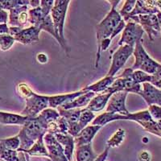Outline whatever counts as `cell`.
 <instances>
[{"label":"cell","instance_id":"d590c367","mask_svg":"<svg viewBox=\"0 0 161 161\" xmlns=\"http://www.w3.org/2000/svg\"><path fill=\"white\" fill-rule=\"evenodd\" d=\"M54 6L53 0H41L40 1V8L42 11L44 16H48L50 15L52 9Z\"/></svg>","mask_w":161,"mask_h":161},{"label":"cell","instance_id":"f6af8a7d","mask_svg":"<svg viewBox=\"0 0 161 161\" xmlns=\"http://www.w3.org/2000/svg\"><path fill=\"white\" fill-rule=\"evenodd\" d=\"M22 28H16V27H9V35L11 36H15L16 34H18Z\"/></svg>","mask_w":161,"mask_h":161},{"label":"cell","instance_id":"83f0119b","mask_svg":"<svg viewBox=\"0 0 161 161\" xmlns=\"http://www.w3.org/2000/svg\"><path fill=\"white\" fill-rule=\"evenodd\" d=\"M125 138V130L123 129H119L114 134L110 139L107 141L106 146L109 147H117L123 143Z\"/></svg>","mask_w":161,"mask_h":161},{"label":"cell","instance_id":"4dcf8cb0","mask_svg":"<svg viewBox=\"0 0 161 161\" xmlns=\"http://www.w3.org/2000/svg\"><path fill=\"white\" fill-rule=\"evenodd\" d=\"M0 143L6 148L17 151L19 147L20 141L18 136H15L14 137L7 138V139H0Z\"/></svg>","mask_w":161,"mask_h":161},{"label":"cell","instance_id":"e575fe53","mask_svg":"<svg viewBox=\"0 0 161 161\" xmlns=\"http://www.w3.org/2000/svg\"><path fill=\"white\" fill-rule=\"evenodd\" d=\"M17 92H18L20 97L26 99L27 97H28L31 95V93L33 91L30 88V86L26 84V83H19L17 86Z\"/></svg>","mask_w":161,"mask_h":161},{"label":"cell","instance_id":"4316f807","mask_svg":"<svg viewBox=\"0 0 161 161\" xmlns=\"http://www.w3.org/2000/svg\"><path fill=\"white\" fill-rule=\"evenodd\" d=\"M59 117H60V114L57 109L53 108L45 109L37 116V118L47 126V128H48V125L49 123L56 121Z\"/></svg>","mask_w":161,"mask_h":161},{"label":"cell","instance_id":"d4e9b609","mask_svg":"<svg viewBox=\"0 0 161 161\" xmlns=\"http://www.w3.org/2000/svg\"><path fill=\"white\" fill-rule=\"evenodd\" d=\"M24 153H27L28 156H39V157H48V152L46 148L45 144L44 142V136H40L36 143L32 145L29 150L24 152Z\"/></svg>","mask_w":161,"mask_h":161},{"label":"cell","instance_id":"6da1fadb","mask_svg":"<svg viewBox=\"0 0 161 161\" xmlns=\"http://www.w3.org/2000/svg\"><path fill=\"white\" fill-rule=\"evenodd\" d=\"M47 133V126L37 117L29 118L17 135L20 145L17 152H26L29 150L36 141Z\"/></svg>","mask_w":161,"mask_h":161},{"label":"cell","instance_id":"52a82bcc","mask_svg":"<svg viewBox=\"0 0 161 161\" xmlns=\"http://www.w3.org/2000/svg\"><path fill=\"white\" fill-rule=\"evenodd\" d=\"M137 23L142 27L144 32H147L151 41L160 32V26L156 15H139L130 17V19Z\"/></svg>","mask_w":161,"mask_h":161},{"label":"cell","instance_id":"74e56055","mask_svg":"<svg viewBox=\"0 0 161 161\" xmlns=\"http://www.w3.org/2000/svg\"><path fill=\"white\" fill-rule=\"evenodd\" d=\"M57 126H58V134H68L69 123L64 118L60 117L56 120Z\"/></svg>","mask_w":161,"mask_h":161},{"label":"cell","instance_id":"484cf974","mask_svg":"<svg viewBox=\"0 0 161 161\" xmlns=\"http://www.w3.org/2000/svg\"><path fill=\"white\" fill-rule=\"evenodd\" d=\"M57 111L59 112V114L61 117L64 118L66 121L68 122L69 125L75 124L78 122L79 118L80 116V114L82 112L83 109H73V110H64L60 106L57 108Z\"/></svg>","mask_w":161,"mask_h":161},{"label":"cell","instance_id":"f35d334b","mask_svg":"<svg viewBox=\"0 0 161 161\" xmlns=\"http://www.w3.org/2000/svg\"><path fill=\"white\" fill-rule=\"evenodd\" d=\"M151 84L156 86V88L161 89V66L156 70V72L152 75Z\"/></svg>","mask_w":161,"mask_h":161},{"label":"cell","instance_id":"9a60e30c","mask_svg":"<svg viewBox=\"0 0 161 161\" xmlns=\"http://www.w3.org/2000/svg\"><path fill=\"white\" fill-rule=\"evenodd\" d=\"M102 128H103V126H95V125L87 126L86 127H85L82 130H80V133L76 137H74L75 147L91 143L94 136Z\"/></svg>","mask_w":161,"mask_h":161},{"label":"cell","instance_id":"1f68e13d","mask_svg":"<svg viewBox=\"0 0 161 161\" xmlns=\"http://www.w3.org/2000/svg\"><path fill=\"white\" fill-rule=\"evenodd\" d=\"M18 152L6 148L0 143V159L5 161H16Z\"/></svg>","mask_w":161,"mask_h":161},{"label":"cell","instance_id":"681fc988","mask_svg":"<svg viewBox=\"0 0 161 161\" xmlns=\"http://www.w3.org/2000/svg\"><path fill=\"white\" fill-rule=\"evenodd\" d=\"M156 2V6L157 7L158 9L159 10V11H161V1L159 0V1H155Z\"/></svg>","mask_w":161,"mask_h":161},{"label":"cell","instance_id":"8992f818","mask_svg":"<svg viewBox=\"0 0 161 161\" xmlns=\"http://www.w3.org/2000/svg\"><path fill=\"white\" fill-rule=\"evenodd\" d=\"M143 34L144 31L139 24L134 22L132 20H128L125 26V28L123 29L122 37L118 44L119 46L126 44L134 48L138 41L143 40L142 38Z\"/></svg>","mask_w":161,"mask_h":161},{"label":"cell","instance_id":"e0dca14e","mask_svg":"<svg viewBox=\"0 0 161 161\" xmlns=\"http://www.w3.org/2000/svg\"><path fill=\"white\" fill-rule=\"evenodd\" d=\"M56 139L62 146L64 149V153L69 161L73 160V155L75 148L74 137L69 134H56L54 135Z\"/></svg>","mask_w":161,"mask_h":161},{"label":"cell","instance_id":"7dc6e473","mask_svg":"<svg viewBox=\"0 0 161 161\" xmlns=\"http://www.w3.org/2000/svg\"><path fill=\"white\" fill-rule=\"evenodd\" d=\"M29 5L32 7V8H36L40 6V1H39V0H31V1H29Z\"/></svg>","mask_w":161,"mask_h":161},{"label":"cell","instance_id":"5bb4252c","mask_svg":"<svg viewBox=\"0 0 161 161\" xmlns=\"http://www.w3.org/2000/svg\"><path fill=\"white\" fill-rule=\"evenodd\" d=\"M40 31H41L36 27L31 26L30 28H22L19 32L14 36V39L15 41L24 45L32 44L39 41Z\"/></svg>","mask_w":161,"mask_h":161},{"label":"cell","instance_id":"44dd1931","mask_svg":"<svg viewBox=\"0 0 161 161\" xmlns=\"http://www.w3.org/2000/svg\"><path fill=\"white\" fill-rule=\"evenodd\" d=\"M94 119H95V115H94L93 112L89 110L86 107V108H83L82 112H81L80 118H79L78 122H77L75 128L73 130L72 136L76 137L80 133V130H82L85 127H86L87 125L90 123H91Z\"/></svg>","mask_w":161,"mask_h":161},{"label":"cell","instance_id":"ac0fdd59","mask_svg":"<svg viewBox=\"0 0 161 161\" xmlns=\"http://www.w3.org/2000/svg\"><path fill=\"white\" fill-rule=\"evenodd\" d=\"M96 95L95 93L91 91H86L84 94L79 96L74 100L69 103H64L60 107L64 110H73V109H83V107L87 106L91 99Z\"/></svg>","mask_w":161,"mask_h":161},{"label":"cell","instance_id":"7bdbcfd3","mask_svg":"<svg viewBox=\"0 0 161 161\" xmlns=\"http://www.w3.org/2000/svg\"><path fill=\"white\" fill-rule=\"evenodd\" d=\"M9 35V27L8 24H0V36Z\"/></svg>","mask_w":161,"mask_h":161},{"label":"cell","instance_id":"f907efd6","mask_svg":"<svg viewBox=\"0 0 161 161\" xmlns=\"http://www.w3.org/2000/svg\"><path fill=\"white\" fill-rule=\"evenodd\" d=\"M26 154V157H27V159H28V161H30V159H29V156H28V154L27 153H25Z\"/></svg>","mask_w":161,"mask_h":161},{"label":"cell","instance_id":"5b68a950","mask_svg":"<svg viewBox=\"0 0 161 161\" xmlns=\"http://www.w3.org/2000/svg\"><path fill=\"white\" fill-rule=\"evenodd\" d=\"M26 106L21 115L28 118H36L45 109L48 108V96L40 95L34 92L25 99Z\"/></svg>","mask_w":161,"mask_h":161},{"label":"cell","instance_id":"c3c4849f","mask_svg":"<svg viewBox=\"0 0 161 161\" xmlns=\"http://www.w3.org/2000/svg\"><path fill=\"white\" fill-rule=\"evenodd\" d=\"M156 15H157L158 20H159V26H160V32H161V11H159V12L156 14Z\"/></svg>","mask_w":161,"mask_h":161},{"label":"cell","instance_id":"7a4b0ae2","mask_svg":"<svg viewBox=\"0 0 161 161\" xmlns=\"http://www.w3.org/2000/svg\"><path fill=\"white\" fill-rule=\"evenodd\" d=\"M109 3H110V5H111V9L110 12L98 24L96 25L97 45H99L101 41L104 39L110 38L116 26L123 19L121 15H119V11L116 10V6L119 4V3H120V1L110 0Z\"/></svg>","mask_w":161,"mask_h":161},{"label":"cell","instance_id":"f1b7e54d","mask_svg":"<svg viewBox=\"0 0 161 161\" xmlns=\"http://www.w3.org/2000/svg\"><path fill=\"white\" fill-rule=\"evenodd\" d=\"M152 117H151L150 114H149L148 110H142V111L136 112V113H130L127 115V120L134 121L139 123V122H147V121L152 120Z\"/></svg>","mask_w":161,"mask_h":161},{"label":"cell","instance_id":"7402d4cb","mask_svg":"<svg viewBox=\"0 0 161 161\" xmlns=\"http://www.w3.org/2000/svg\"><path fill=\"white\" fill-rule=\"evenodd\" d=\"M76 161H93L97 157L92 148L91 143L76 147Z\"/></svg>","mask_w":161,"mask_h":161},{"label":"cell","instance_id":"2e32d148","mask_svg":"<svg viewBox=\"0 0 161 161\" xmlns=\"http://www.w3.org/2000/svg\"><path fill=\"white\" fill-rule=\"evenodd\" d=\"M86 90H80L73 93H66V94H60L56 96H48V107L49 108L56 109L59 106H62L63 104L69 103L71 101L74 100L79 96L82 95L86 93Z\"/></svg>","mask_w":161,"mask_h":161},{"label":"cell","instance_id":"ab89813d","mask_svg":"<svg viewBox=\"0 0 161 161\" xmlns=\"http://www.w3.org/2000/svg\"><path fill=\"white\" fill-rule=\"evenodd\" d=\"M125 26H126V22H125L123 19H122L120 22L119 23V24L116 26V28H114V30L111 36H110V40H112L114 38V37L118 35V34H119L121 31H123V29L125 28Z\"/></svg>","mask_w":161,"mask_h":161},{"label":"cell","instance_id":"8fae6325","mask_svg":"<svg viewBox=\"0 0 161 161\" xmlns=\"http://www.w3.org/2000/svg\"><path fill=\"white\" fill-rule=\"evenodd\" d=\"M139 95L144 99L148 106L157 105L161 106V89L156 88L151 83L142 84V90L139 93Z\"/></svg>","mask_w":161,"mask_h":161},{"label":"cell","instance_id":"ee69618b","mask_svg":"<svg viewBox=\"0 0 161 161\" xmlns=\"http://www.w3.org/2000/svg\"><path fill=\"white\" fill-rule=\"evenodd\" d=\"M36 60H38L40 64H45V63L48 62V58L47 55L44 54V53H39L36 57Z\"/></svg>","mask_w":161,"mask_h":161},{"label":"cell","instance_id":"816d5d0a","mask_svg":"<svg viewBox=\"0 0 161 161\" xmlns=\"http://www.w3.org/2000/svg\"><path fill=\"white\" fill-rule=\"evenodd\" d=\"M0 161H5V160H3V159H0Z\"/></svg>","mask_w":161,"mask_h":161},{"label":"cell","instance_id":"60d3db41","mask_svg":"<svg viewBox=\"0 0 161 161\" xmlns=\"http://www.w3.org/2000/svg\"><path fill=\"white\" fill-rule=\"evenodd\" d=\"M109 150H110V147L106 146V148H105V150H104V152L101 154V155L97 156V157H96V159H94L93 161H106V159L107 158V156H108Z\"/></svg>","mask_w":161,"mask_h":161},{"label":"cell","instance_id":"bcb514c9","mask_svg":"<svg viewBox=\"0 0 161 161\" xmlns=\"http://www.w3.org/2000/svg\"><path fill=\"white\" fill-rule=\"evenodd\" d=\"M16 161H28L26 157V154L24 152H18Z\"/></svg>","mask_w":161,"mask_h":161},{"label":"cell","instance_id":"9c48e42d","mask_svg":"<svg viewBox=\"0 0 161 161\" xmlns=\"http://www.w3.org/2000/svg\"><path fill=\"white\" fill-rule=\"evenodd\" d=\"M127 95H128V93L125 91L113 93L106 105V112L119 114L122 115H128L130 112L127 110L126 106V100Z\"/></svg>","mask_w":161,"mask_h":161},{"label":"cell","instance_id":"ffe728a7","mask_svg":"<svg viewBox=\"0 0 161 161\" xmlns=\"http://www.w3.org/2000/svg\"><path fill=\"white\" fill-rule=\"evenodd\" d=\"M29 119L21 114L10 113V112L0 111V123L3 125H20L24 126Z\"/></svg>","mask_w":161,"mask_h":161},{"label":"cell","instance_id":"b9f144b4","mask_svg":"<svg viewBox=\"0 0 161 161\" xmlns=\"http://www.w3.org/2000/svg\"><path fill=\"white\" fill-rule=\"evenodd\" d=\"M8 20V13L5 10L0 9V24H7Z\"/></svg>","mask_w":161,"mask_h":161},{"label":"cell","instance_id":"cb8c5ba5","mask_svg":"<svg viewBox=\"0 0 161 161\" xmlns=\"http://www.w3.org/2000/svg\"><path fill=\"white\" fill-rule=\"evenodd\" d=\"M116 77H108V76H106L104 78L99 80L97 82L85 87L83 89V90L93 92L96 94H97V93H103L105 90H107L111 86V84L114 81Z\"/></svg>","mask_w":161,"mask_h":161},{"label":"cell","instance_id":"7c38bea8","mask_svg":"<svg viewBox=\"0 0 161 161\" xmlns=\"http://www.w3.org/2000/svg\"><path fill=\"white\" fill-rule=\"evenodd\" d=\"M28 6H19L10 10L9 24L10 27L24 28L28 21Z\"/></svg>","mask_w":161,"mask_h":161},{"label":"cell","instance_id":"3957f363","mask_svg":"<svg viewBox=\"0 0 161 161\" xmlns=\"http://www.w3.org/2000/svg\"><path fill=\"white\" fill-rule=\"evenodd\" d=\"M142 42L143 40H139L134 47L133 54L135 57V63L130 68L133 70H142L152 75L160 67L161 64L153 60L148 55V53L143 48Z\"/></svg>","mask_w":161,"mask_h":161},{"label":"cell","instance_id":"4fadbf2b","mask_svg":"<svg viewBox=\"0 0 161 161\" xmlns=\"http://www.w3.org/2000/svg\"><path fill=\"white\" fill-rule=\"evenodd\" d=\"M159 10L156 6L155 1H136V6L130 15L124 19L125 22H127L130 17L139 15H156Z\"/></svg>","mask_w":161,"mask_h":161},{"label":"cell","instance_id":"ba28073f","mask_svg":"<svg viewBox=\"0 0 161 161\" xmlns=\"http://www.w3.org/2000/svg\"><path fill=\"white\" fill-rule=\"evenodd\" d=\"M134 48L131 46L122 45L112 55L111 65L107 75L108 77H114L116 73L123 68L130 56L133 54Z\"/></svg>","mask_w":161,"mask_h":161},{"label":"cell","instance_id":"8d00e7d4","mask_svg":"<svg viewBox=\"0 0 161 161\" xmlns=\"http://www.w3.org/2000/svg\"><path fill=\"white\" fill-rule=\"evenodd\" d=\"M149 114H150L151 117L154 121L158 122L161 120V106H157V105H151L148 106Z\"/></svg>","mask_w":161,"mask_h":161},{"label":"cell","instance_id":"f5cc1de1","mask_svg":"<svg viewBox=\"0 0 161 161\" xmlns=\"http://www.w3.org/2000/svg\"><path fill=\"white\" fill-rule=\"evenodd\" d=\"M0 100H1V97H0Z\"/></svg>","mask_w":161,"mask_h":161},{"label":"cell","instance_id":"603a6c76","mask_svg":"<svg viewBox=\"0 0 161 161\" xmlns=\"http://www.w3.org/2000/svg\"><path fill=\"white\" fill-rule=\"evenodd\" d=\"M117 120H127V115H122L119 114L105 112V113H103L100 115L95 117V119L92 121L91 123L92 125H95V126H103L110 122Z\"/></svg>","mask_w":161,"mask_h":161},{"label":"cell","instance_id":"277c9868","mask_svg":"<svg viewBox=\"0 0 161 161\" xmlns=\"http://www.w3.org/2000/svg\"><path fill=\"white\" fill-rule=\"evenodd\" d=\"M70 0H57L54 1V6L52 9L51 15L54 28L57 35L61 40L66 41L64 36V25L66 13L68 11Z\"/></svg>","mask_w":161,"mask_h":161},{"label":"cell","instance_id":"d6986e66","mask_svg":"<svg viewBox=\"0 0 161 161\" xmlns=\"http://www.w3.org/2000/svg\"><path fill=\"white\" fill-rule=\"evenodd\" d=\"M111 93H99V94H96L88 106H86V108L92 112H98L103 110L107 105L109 99L111 97Z\"/></svg>","mask_w":161,"mask_h":161},{"label":"cell","instance_id":"30bf717a","mask_svg":"<svg viewBox=\"0 0 161 161\" xmlns=\"http://www.w3.org/2000/svg\"><path fill=\"white\" fill-rule=\"evenodd\" d=\"M44 142L48 152V156L52 160L69 161L64 155L62 146L57 142L54 135L46 133L44 136Z\"/></svg>","mask_w":161,"mask_h":161},{"label":"cell","instance_id":"f546056e","mask_svg":"<svg viewBox=\"0 0 161 161\" xmlns=\"http://www.w3.org/2000/svg\"><path fill=\"white\" fill-rule=\"evenodd\" d=\"M132 78L136 84H143V83L152 81V75L145 73L142 70H134L132 73Z\"/></svg>","mask_w":161,"mask_h":161},{"label":"cell","instance_id":"836d02e7","mask_svg":"<svg viewBox=\"0 0 161 161\" xmlns=\"http://www.w3.org/2000/svg\"><path fill=\"white\" fill-rule=\"evenodd\" d=\"M14 37L10 35L0 36V49L2 51H8L15 43Z\"/></svg>","mask_w":161,"mask_h":161},{"label":"cell","instance_id":"d6a6232c","mask_svg":"<svg viewBox=\"0 0 161 161\" xmlns=\"http://www.w3.org/2000/svg\"><path fill=\"white\" fill-rule=\"evenodd\" d=\"M136 0H127V1H125L122 9L119 11V15H121L123 19H126L131 13L134 8H135V6H136Z\"/></svg>","mask_w":161,"mask_h":161}]
</instances>
